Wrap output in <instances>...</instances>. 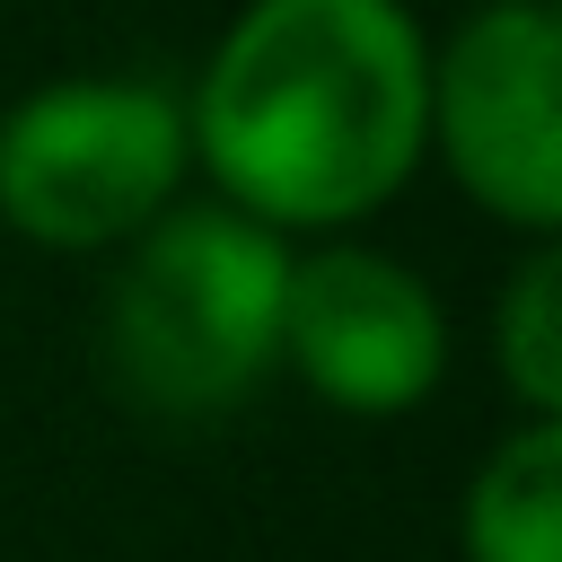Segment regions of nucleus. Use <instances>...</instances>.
I'll use <instances>...</instances> for the list:
<instances>
[{
    "instance_id": "7",
    "label": "nucleus",
    "mask_w": 562,
    "mask_h": 562,
    "mask_svg": "<svg viewBox=\"0 0 562 562\" xmlns=\"http://www.w3.org/2000/svg\"><path fill=\"white\" fill-rule=\"evenodd\" d=\"M492 360H501V386L518 395V422H562V246L553 237H536L527 263L509 272L492 316Z\"/></svg>"
},
{
    "instance_id": "2",
    "label": "nucleus",
    "mask_w": 562,
    "mask_h": 562,
    "mask_svg": "<svg viewBox=\"0 0 562 562\" xmlns=\"http://www.w3.org/2000/svg\"><path fill=\"white\" fill-rule=\"evenodd\" d=\"M290 237L228 202H167L114 263L97 360L149 422H220L281 369Z\"/></svg>"
},
{
    "instance_id": "1",
    "label": "nucleus",
    "mask_w": 562,
    "mask_h": 562,
    "mask_svg": "<svg viewBox=\"0 0 562 562\" xmlns=\"http://www.w3.org/2000/svg\"><path fill=\"white\" fill-rule=\"evenodd\" d=\"M184 140L272 237L351 228L430 149V44L404 0H246L184 97Z\"/></svg>"
},
{
    "instance_id": "4",
    "label": "nucleus",
    "mask_w": 562,
    "mask_h": 562,
    "mask_svg": "<svg viewBox=\"0 0 562 562\" xmlns=\"http://www.w3.org/2000/svg\"><path fill=\"white\" fill-rule=\"evenodd\" d=\"M430 149L518 237L562 228V18L553 0H474L430 53Z\"/></svg>"
},
{
    "instance_id": "5",
    "label": "nucleus",
    "mask_w": 562,
    "mask_h": 562,
    "mask_svg": "<svg viewBox=\"0 0 562 562\" xmlns=\"http://www.w3.org/2000/svg\"><path fill=\"white\" fill-rule=\"evenodd\" d=\"M281 369L351 413V422H395L439 395L448 378V307L430 281L378 246H316L290 255L281 281Z\"/></svg>"
},
{
    "instance_id": "3",
    "label": "nucleus",
    "mask_w": 562,
    "mask_h": 562,
    "mask_svg": "<svg viewBox=\"0 0 562 562\" xmlns=\"http://www.w3.org/2000/svg\"><path fill=\"white\" fill-rule=\"evenodd\" d=\"M184 167V97L158 79H44L0 114V220L53 255L132 246Z\"/></svg>"
},
{
    "instance_id": "6",
    "label": "nucleus",
    "mask_w": 562,
    "mask_h": 562,
    "mask_svg": "<svg viewBox=\"0 0 562 562\" xmlns=\"http://www.w3.org/2000/svg\"><path fill=\"white\" fill-rule=\"evenodd\" d=\"M465 562H562V422H518L492 439L457 501Z\"/></svg>"
}]
</instances>
